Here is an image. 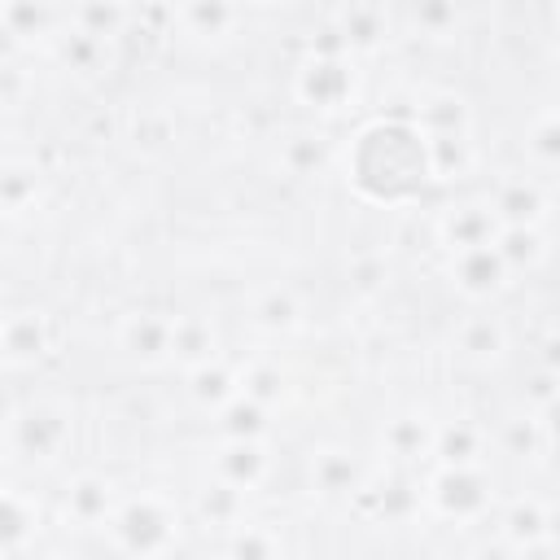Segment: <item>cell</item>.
<instances>
[{"label": "cell", "instance_id": "obj_39", "mask_svg": "<svg viewBox=\"0 0 560 560\" xmlns=\"http://www.w3.org/2000/svg\"><path fill=\"white\" fill-rule=\"evenodd\" d=\"M4 280H9V258H4V249H0V289H4Z\"/></svg>", "mask_w": 560, "mask_h": 560}, {"label": "cell", "instance_id": "obj_9", "mask_svg": "<svg viewBox=\"0 0 560 560\" xmlns=\"http://www.w3.org/2000/svg\"><path fill=\"white\" fill-rule=\"evenodd\" d=\"M114 508H118L114 486L101 472H79L66 486V494H61V516L74 529H105L109 516H114Z\"/></svg>", "mask_w": 560, "mask_h": 560}, {"label": "cell", "instance_id": "obj_14", "mask_svg": "<svg viewBox=\"0 0 560 560\" xmlns=\"http://www.w3.org/2000/svg\"><path fill=\"white\" fill-rule=\"evenodd\" d=\"M455 350L468 354V359H477V363L503 359V350H508V328H503V319L490 315V311L464 315V319L455 324Z\"/></svg>", "mask_w": 560, "mask_h": 560}, {"label": "cell", "instance_id": "obj_37", "mask_svg": "<svg viewBox=\"0 0 560 560\" xmlns=\"http://www.w3.org/2000/svg\"><path fill=\"white\" fill-rule=\"evenodd\" d=\"M381 280H385V258H376V254L354 258V284L359 289H376Z\"/></svg>", "mask_w": 560, "mask_h": 560}, {"label": "cell", "instance_id": "obj_2", "mask_svg": "<svg viewBox=\"0 0 560 560\" xmlns=\"http://www.w3.org/2000/svg\"><path fill=\"white\" fill-rule=\"evenodd\" d=\"M105 529H114L122 551H166V547H175L179 508L162 494H136L114 508Z\"/></svg>", "mask_w": 560, "mask_h": 560}, {"label": "cell", "instance_id": "obj_32", "mask_svg": "<svg viewBox=\"0 0 560 560\" xmlns=\"http://www.w3.org/2000/svg\"><path fill=\"white\" fill-rule=\"evenodd\" d=\"M122 22H127L122 0H79L74 4V31H88L96 39H118Z\"/></svg>", "mask_w": 560, "mask_h": 560}, {"label": "cell", "instance_id": "obj_35", "mask_svg": "<svg viewBox=\"0 0 560 560\" xmlns=\"http://www.w3.org/2000/svg\"><path fill=\"white\" fill-rule=\"evenodd\" d=\"M105 44L109 39H96L88 31H66V35H57V57H61V66H70L79 74H96L105 61Z\"/></svg>", "mask_w": 560, "mask_h": 560}, {"label": "cell", "instance_id": "obj_40", "mask_svg": "<svg viewBox=\"0 0 560 560\" xmlns=\"http://www.w3.org/2000/svg\"><path fill=\"white\" fill-rule=\"evenodd\" d=\"M0 490H4V468H0Z\"/></svg>", "mask_w": 560, "mask_h": 560}, {"label": "cell", "instance_id": "obj_13", "mask_svg": "<svg viewBox=\"0 0 560 560\" xmlns=\"http://www.w3.org/2000/svg\"><path fill=\"white\" fill-rule=\"evenodd\" d=\"M171 319L162 311H136L118 328V346L140 363H166L171 359Z\"/></svg>", "mask_w": 560, "mask_h": 560}, {"label": "cell", "instance_id": "obj_36", "mask_svg": "<svg viewBox=\"0 0 560 560\" xmlns=\"http://www.w3.org/2000/svg\"><path fill=\"white\" fill-rule=\"evenodd\" d=\"M551 407H556V368L542 363V368L529 376V385H525V411L551 416Z\"/></svg>", "mask_w": 560, "mask_h": 560}, {"label": "cell", "instance_id": "obj_3", "mask_svg": "<svg viewBox=\"0 0 560 560\" xmlns=\"http://www.w3.org/2000/svg\"><path fill=\"white\" fill-rule=\"evenodd\" d=\"M424 499L446 521H481L494 494L481 464H438V472L424 481Z\"/></svg>", "mask_w": 560, "mask_h": 560}, {"label": "cell", "instance_id": "obj_30", "mask_svg": "<svg viewBox=\"0 0 560 560\" xmlns=\"http://www.w3.org/2000/svg\"><path fill=\"white\" fill-rule=\"evenodd\" d=\"M249 319H254L258 328H267V332H289V328L302 324V306H298V298H293L289 289H267V293L254 298Z\"/></svg>", "mask_w": 560, "mask_h": 560}, {"label": "cell", "instance_id": "obj_27", "mask_svg": "<svg viewBox=\"0 0 560 560\" xmlns=\"http://www.w3.org/2000/svg\"><path fill=\"white\" fill-rule=\"evenodd\" d=\"M188 394L201 402V407H210V411H219L232 394H241L236 389V372L214 354V359H206V363H197V368H188Z\"/></svg>", "mask_w": 560, "mask_h": 560}, {"label": "cell", "instance_id": "obj_26", "mask_svg": "<svg viewBox=\"0 0 560 560\" xmlns=\"http://www.w3.org/2000/svg\"><path fill=\"white\" fill-rule=\"evenodd\" d=\"M328 140L319 136V131H293L284 144H280V166H284V175H293V179H311V175H319L324 166H328Z\"/></svg>", "mask_w": 560, "mask_h": 560}, {"label": "cell", "instance_id": "obj_5", "mask_svg": "<svg viewBox=\"0 0 560 560\" xmlns=\"http://www.w3.org/2000/svg\"><path fill=\"white\" fill-rule=\"evenodd\" d=\"M503 223H525V228H547L551 219V188L547 179H534V175H499L486 192H481Z\"/></svg>", "mask_w": 560, "mask_h": 560}, {"label": "cell", "instance_id": "obj_11", "mask_svg": "<svg viewBox=\"0 0 560 560\" xmlns=\"http://www.w3.org/2000/svg\"><path fill=\"white\" fill-rule=\"evenodd\" d=\"M271 468V455L262 446V438H228L219 451H214V477L236 486V490H254L262 486Z\"/></svg>", "mask_w": 560, "mask_h": 560}, {"label": "cell", "instance_id": "obj_8", "mask_svg": "<svg viewBox=\"0 0 560 560\" xmlns=\"http://www.w3.org/2000/svg\"><path fill=\"white\" fill-rule=\"evenodd\" d=\"M494 232H499V219L486 197H459V201L442 206V214H438V241L446 254L468 249V245H490Z\"/></svg>", "mask_w": 560, "mask_h": 560}, {"label": "cell", "instance_id": "obj_15", "mask_svg": "<svg viewBox=\"0 0 560 560\" xmlns=\"http://www.w3.org/2000/svg\"><path fill=\"white\" fill-rule=\"evenodd\" d=\"M494 254L503 258V267H508V276H516V271H534L542 258H547V232L542 228H525V223H503L499 232H494Z\"/></svg>", "mask_w": 560, "mask_h": 560}, {"label": "cell", "instance_id": "obj_1", "mask_svg": "<svg viewBox=\"0 0 560 560\" xmlns=\"http://www.w3.org/2000/svg\"><path fill=\"white\" fill-rule=\"evenodd\" d=\"M70 438H74V420H70V411L61 402L31 398V402H22V407H13L4 416V446L18 459L57 464L70 451Z\"/></svg>", "mask_w": 560, "mask_h": 560}, {"label": "cell", "instance_id": "obj_29", "mask_svg": "<svg viewBox=\"0 0 560 560\" xmlns=\"http://www.w3.org/2000/svg\"><path fill=\"white\" fill-rule=\"evenodd\" d=\"M0 26L18 44L44 39L52 31V9H48V0H0Z\"/></svg>", "mask_w": 560, "mask_h": 560}, {"label": "cell", "instance_id": "obj_16", "mask_svg": "<svg viewBox=\"0 0 560 560\" xmlns=\"http://www.w3.org/2000/svg\"><path fill=\"white\" fill-rule=\"evenodd\" d=\"M381 446L385 455H394L398 464H416V459H429L433 451V420L420 411H407V416H394L385 429H381Z\"/></svg>", "mask_w": 560, "mask_h": 560}, {"label": "cell", "instance_id": "obj_38", "mask_svg": "<svg viewBox=\"0 0 560 560\" xmlns=\"http://www.w3.org/2000/svg\"><path fill=\"white\" fill-rule=\"evenodd\" d=\"M13 48H18V39H13V35H9L4 26H0V66L9 61V52H13Z\"/></svg>", "mask_w": 560, "mask_h": 560}, {"label": "cell", "instance_id": "obj_33", "mask_svg": "<svg viewBox=\"0 0 560 560\" xmlns=\"http://www.w3.org/2000/svg\"><path fill=\"white\" fill-rule=\"evenodd\" d=\"M407 13H411V26L424 39H451L455 26H459V4L455 0H407Z\"/></svg>", "mask_w": 560, "mask_h": 560}, {"label": "cell", "instance_id": "obj_6", "mask_svg": "<svg viewBox=\"0 0 560 560\" xmlns=\"http://www.w3.org/2000/svg\"><path fill=\"white\" fill-rule=\"evenodd\" d=\"M57 346V324L48 311H9L0 319V359L18 363V368H35L39 359H48Z\"/></svg>", "mask_w": 560, "mask_h": 560}, {"label": "cell", "instance_id": "obj_4", "mask_svg": "<svg viewBox=\"0 0 560 560\" xmlns=\"http://www.w3.org/2000/svg\"><path fill=\"white\" fill-rule=\"evenodd\" d=\"M354 88H359V74L350 66V57H311L293 79L298 101L319 114H337V109L354 105Z\"/></svg>", "mask_w": 560, "mask_h": 560}, {"label": "cell", "instance_id": "obj_21", "mask_svg": "<svg viewBox=\"0 0 560 560\" xmlns=\"http://www.w3.org/2000/svg\"><path fill=\"white\" fill-rule=\"evenodd\" d=\"M499 446H503V455H516V459H542V455H551V416L521 411V416L503 420Z\"/></svg>", "mask_w": 560, "mask_h": 560}, {"label": "cell", "instance_id": "obj_12", "mask_svg": "<svg viewBox=\"0 0 560 560\" xmlns=\"http://www.w3.org/2000/svg\"><path fill=\"white\" fill-rule=\"evenodd\" d=\"M424 162H429V179H442V184L468 179L477 171L472 131H433V136H424Z\"/></svg>", "mask_w": 560, "mask_h": 560}, {"label": "cell", "instance_id": "obj_10", "mask_svg": "<svg viewBox=\"0 0 560 560\" xmlns=\"http://www.w3.org/2000/svg\"><path fill=\"white\" fill-rule=\"evenodd\" d=\"M346 52H372L385 44L389 35V13H385V0H346L332 18Z\"/></svg>", "mask_w": 560, "mask_h": 560}, {"label": "cell", "instance_id": "obj_20", "mask_svg": "<svg viewBox=\"0 0 560 560\" xmlns=\"http://www.w3.org/2000/svg\"><path fill=\"white\" fill-rule=\"evenodd\" d=\"M219 354V332L206 315H175L171 319V359L184 368H197Z\"/></svg>", "mask_w": 560, "mask_h": 560}, {"label": "cell", "instance_id": "obj_24", "mask_svg": "<svg viewBox=\"0 0 560 560\" xmlns=\"http://www.w3.org/2000/svg\"><path fill=\"white\" fill-rule=\"evenodd\" d=\"M416 127L424 136H433V131H472L468 101L455 96V92H424L416 101Z\"/></svg>", "mask_w": 560, "mask_h": 560}, {"label": "cell", "instance_id": "obj_34", "mask_svg": "<svg viewBox=\"0 0 560 560\" xmlns=\"http://www.w3.org/2000/svg\"><path fill=\"white\" fill-rule=\"evenodd\" d=\"M35 529V508L13 494L9 486L0 490V551H18L26 547V534Z\"/></svg>", "mask_w": 560, "mask_h": 560}, {"label": "cell", "instance_id": "obj_22", "mask_svg": "<svg viewBox=\"0 0 560 560\" xmlns=\"http://www.w3.org/2000/svg\"><path fill=\"white\" fill-rule=\"evenodd\" d=\"M438 464H481L486 455V429L472 420H451V424H433V451Z\"/></svg>", "mask_w": 560, "mask_h": 560}, {"label": "cell", "instance_id": "obj_18", "mask_svg": "<svg viewBox=\"0 0 560 560\" xmlns=\"http://www.w3.org/2000/svg\"><path fill=\"white\" fill-rule=\"evenodd\" d=\"M175 18L192 39H223L236 31L241 9H236V0H179Z\"/></svg>", "mask_w": 560, "mask_h": 560}, {"label": "cell", "instance_id": "obj_7", "mask_svg": "<svg viewBox=\"0 0 560 560\" xmlns=\"http://www.w3.org/2000/svg\"><path fill=\"white\" fill-rule=\"evenodd\" d=\"M446 271H451V284L472 298V302H486L494 293L508 289V267L503 258L494 254V245H468V249H451L446 254Z\"/></svg>", "mask_w": 560, "mask_h": 560}, {"label": "cell", "instance_id": "obj_28", "mask_svg": "<svg viewBox=\"0 0 560 560\" xmlns=\"http://www.w3.org/2000/svg\"><path fill=\"white\" fill-rule=\"evenodd\" d=\"M214 429H219L223 438H262V433L271 429V420H267V407H262V402H254V398H245V394H232V398L214 411Z\"/></svg>", "mask_w": 560, "mask_h": 560}, {"label": "cell", "instance_id": "obj_17", "mask_svg": "<svg viewBox=\"0 0 560 560\" xmlns=\"http://www.w3.org/2000/svg\"><path fill=\"white\" fill-rule=\"evenodd\" d=\"M311 486L319 494H359L363 490V468L354 459V451L341 446H324L311 455Z\"/></svg>", "mask_w": 560, "mask_h": 560}, {"label": "cell", "instance_id": "obj_25", "mask_svg": "<svg viewBox=\"0 0 560 560\" xmlns=\"http://www.w3.org/2000/svg\"><path fill=\"white\" fill-rule=\"evenodd\" d=\"M197 516L206 525H214V529H236L245 521V490H236V486H228L219 477L206 481L197 490Z\"/></svg>", "mask_w": 560, "mask_h": 560}, {"label": "cell", "instance_id": "obj_23", "mask_svg": "<svg viewBox=\"0 0 560 560\" xmlns=\"http://www.w3.org/2000/svg\"><path fill=\"white\" fill-rule=\"evenodd\" d=\"M44 192V171L35 162H0V214H26Z\"/></svg>", "mask_w": 560, "mask_h": 560}, {"label": "cell", "instance_id": "obj_19", "mask_svg": "<svg viewBox=\"0 0 560 560\" xmlns=\"http://www.w3.org/2000/svg\"><path fill=\"white\" fill-rule=\"evenodd\" d=\"M508 534V542L516 551H551V508H542L538 499H521L512 503V512L499 525Z\"/></svg>", "mask_w": 560, "mask_h": 560}, {"label": "cell", "instance_id": "obj_31", "mask_svg": "<svg viewBox=\"0 0 560 560\" xmlns=\"http://www.w3.org/2000/svg\"><path fill=\"white\" fill-rule=\"evenodd\" d=\"M556 153H560V127H556V109L547 105V109L538 114V122L525 131V158L538 166L542 179H551V171H556Z\"/></svg>", "mask_w": 560, "mask_h": 560}]
</instances>
